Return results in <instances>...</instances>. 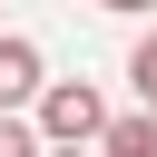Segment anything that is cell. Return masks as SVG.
Masks as SVG:
<instances>
[{"instance_id":"8992f818","label":"cell","mask_w":157,"mask_h":157,"mask_svg":"<svg viewBox=\"0 0 157 157\" xmlns=\"http://www.w3.org/2000/svg\"><path fill=\"white\" fill-rule=\"evenodd\" d=\"M98 10H118V20H137V10H157V0H98Z\"/></svg>"},{"instance_id":"6da1fadb","label":"cell","mask_w":157,"mask_h":157,"mask_svg":"<svg viewBox=\"0 0 157 157\" xmlns=\"http://www.w3.org/2000/svg\"><path fill=\"white\" fill-rule=\"evenodd\" d=\"M29 128H39V147H98V128H108V98H98L88 78H39V98H29Z\"/></svg>"},{"instance_id":"5b68a950","label":"cell","mask_w":157,"mask_h":157,"mask_svg":"<svg viewBox=\"0 0 157 157\" xmlns=\"http://www.w3.org/2000/svg\"><path fill=\"white\" fill-rule=\"evenodd\" d=\"M0 157H39V128H29L20 108H0Z\"/></svg>"},{"instance_id":"52a82bcc","label":"cell","mask_w":157,"mask_h":157,"mask_svg":"<svg viewBox=\"0 0 157 157\" xmlns=\"http://www.w3.org/2000/svg\"><path fill=\"white\" fill-rule=\"evenodd\" d=\"M39 157H88V147H39Z\"/></svg>"},{"instance_id":"277c9868","label":"cell","mask_w":157,"mask_h":157,"mask_svg":"<svg viewBox=\"0 0 157 157\" xmlns=\"http://www.w3.org/2000/svg\"><path fill=\"white\" fill-rule=\"evenodd\" d=\"M128 78H137V108H147V118H157V29H147V39H137V49H128Z\"/></svg>"},{"instance_id":"7a4b0ae2","label":"cell","mask_w":157,"mask_h":157,"mask_svg":"<svg viewBox=\"0 0 157 157\" xmlns=\"http://www.w3.org/2000/svg\"><path fill=\"white\" fill-rule=\"evenodd\" d=\"M39 98V49L20 29H0V108H29Z\"/></svg>"},{"instance_id":"3957f363","label":"cell","mask_w":157,"mask_h":157,"mask_svg":"<svg viewBox=\"0 0 157 157\" xmlns=\"http://www.w3.org/2000/svg\"><path fill=\"white\" fill-rule=\"evenodd\" d=\"M98 157H157V118L137 108V118H108L98 128Z\"/></svg>"}]
</instances>
